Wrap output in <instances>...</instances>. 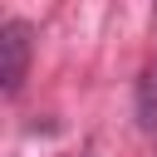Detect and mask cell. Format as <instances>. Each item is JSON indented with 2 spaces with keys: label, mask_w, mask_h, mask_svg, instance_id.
Returning <instances> with one entry per match:
<instances>
[{
  "label": "cell",
  "mask_w": 157,
  "mask_h": 157,
  "mask_svg": "<svg viewBox=\"0 0 157 157\" xmlns=\"http://www.w3.org/2000/svg\"><path fill=\"white\" fill-rule=\"evenodd\" d=\"M25 69H29V25L5 20L0 25V83H5V93H20Z\"/></svg>",
  "instance_id": "1"
},
{
  "label": "cell",
  "mask_w": 157,
  "mask_h": 157,
  "mask_svg": "<svg viewBox=\"0 0 157 157\" xmlns=\"http://www.w3.org/2000/svg\"><path fill=\"white\" fill-rule=\"evenodd\" d=\"M142 123L157 128V64L142 74Z\"/></svg>",
  "instance_id": "2"
}]
</instances>
